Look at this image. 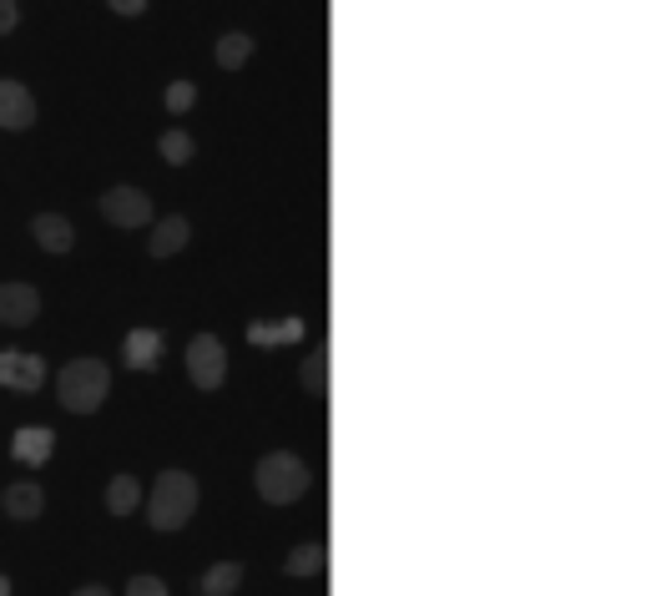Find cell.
Masks as SVG:
<instances>
[{
	"label": "cell",
	"mask_w": 646,
	"mask_h": 596,
	"mask_svg": "<svg viewBox=\"0 0 646 596\" xmlns=\"http://www.w3.org/2000/svg\"><path fill=\"white\" fill-rule=\"evenodd\" d=\"M187 232H192V228H187V218H177V212H172V218H162L152 228V244H147V248H152V258H172L177 248H187Z\"/></svg>",
	"instance_id": "13"
},
{
	"label": "cell",
	"mask_w": 646,
	"mask_h": 596,
	"mask_svg": "<svg viewBox=\"0 0 646 596\" xmlns=\"http://www.w3.org/2000/svg\"><path fill=\"white\" fill-rule=\"evenodd\" d=\"M304 339V319H258L248 324V344L268 349V344H298Z\"/></svg>",
	"instance_id": "10"
},
{
	"label": "cell",
	"mask_w": 646,
	"mask_h": 596,
	"mask_svg": "<svg viewBox=\"0 0 646 596\" xmlns=\"http://www.w3.org/2000/svg\"><path fill=\"white\" fill-rule=\"evenodd\" d=\"M77 596H111V592H107V586H81Z\"/></svg>",
	"instance_id": "25"
},
{
	"label": "cell",
	"mask_w": 646,
	"mask_h": 596,
	"mask_svg": "<svg viewBox=\"0 0 646 596\" xmlns=\"http://www.w3.org/2000/svg\"><path fill=\"white\" fill-rule=\"evenodd\" d=\"M51 445H56V435L41 430V425H31V430H21L11 440V455H16V460H26V465H46V460H51Z\"/></svg>",
	"instance_id": "12"
},
{
	"label": "cell",
	"mask_w": 646,
	"mask_h": 596,
	"mask_svg": "<svg viewBox=\"0 0 646 596\" xmlns=\"http://www.w3.org/2000/svg\"><path fill=\"white\" fill-rule=\"evenodd\" d=\"M242 586V562H218L202 572V596H232Z\"/></svg>",
	"instance_id": "15"
},
{
	"label": "cell",
	"mask_w": 646,
	"mask_h": 596,
	"mask_svg": "<svg viewBox=\"0 0 646 596\" xmlns=\"http://www.w3.org/2000/svg\"><path fill=\"white\" fill-rule=\"evenodd\" d=\"M198 510V480L187 470H162L152 486V500H147V520L157 530H182Z\"/></svg>",
	"instance_id": "1"
},
{
	"label": "cell",
	"mask_w": 646,
	"mask_h": 596,
	"mask_svg": "<svg viewBox=\"0 0 646 596\" xmlns=\"http://www.w3.org/2000/svg\"><path fill=\"white\" fill-rule=\"evenodd\" d=\"M192 101H198V87H192V81H172V87H167V111H187Z\"/></svg>",
	"instance_id": "21"
},
{
	"label": "cell",
	"mask_w": 646,
	"mask_h": 596,
	"mask_svg": "<svg viewBox=\"0 0 646 596\" xmlns=\"http://www.w3.org/2000/svg\"><path fill=\"white\" fill-rule=\"evenodd\" d=\"M137 500H142L137 475H111V486H107V510H111V516H132Z\"/></svg>",
	"instance_id": "14"
},
{
	"label": "cell",
	"mask_w": 646,
	"mask_h": 596,
	"mask_svg": "<svg viewBox=\"0 0 646 596\" xmlns=\"http://www.w3.org/2000/svg\"><path fill=\"white\" fill-rule=\"evenodd\" d=\"M31 232H36V244H41L46 254H67V248L77 244L71 222H67V218H56V212H41V218L31 222Z\"/></svg>",
	"instance_id": "11"
},
{
	"label": "cell",
	"mask_w": 646,
	"mask_h": 596,
	"mask_svg": "<svg viewBox=\"0 0 646 596\" xmlns=\"http://www.w3.org/2000/svg\"><path fill=\"white\" fill-rule=\"evenodd\" d=\"M41 506H46V496H41V486H31V480L6 490V516H16V520H36Z\"/></svg>",
	"instance_id": "16"
},
{
	"label": "cell",
	"mask_w": 646,
	"mask_h": 596,
	"mask_svg": "<svg viewBox=\"0 0 646 596\" xmlns=\"http://www.w3.org/2000/svg\"><path fill=\"white\" fill-rule=\"evenodd\" d=\"M36 122V101L21 81H0V127L6 132H21V127Z\"/></svg>",
	"instance_id": "8"
},
{
	"label": "cell",
	"mask_w": 646,
	"mask_h": 596,
	"mask_svg": "<svg viewBox=\"0 0 646 596\" xmlns=\"http://www.w3.org/2000/svg\"><path fill=\"white\" fill-rule=\"evenodd\" d=\"M284 572L288 576H314V572H324V546H318V542L294 546V556L284 562Z\"/></svg>",
	"instance_id": "18"
},
{
	"label": "cell",
	"mask_w": 646,
	"mask_h": 596,
	"mask_svg": "<svg viewBox=\"0 0 646 596\" xmlns=\"http://www.w3.org/2000/svg\"><path fill=\"white\" fill-rule=\"evenodd\" d=\"M304 389L308 395H324V389H329V359H324V354H314L304 365Z\"/></svg>",
	"instance_id": "20"
},
{
	"label": "cell",
	"mask_w": 646,
	"mask_h": 596,
	"mask_svg": "<svg viewBox=\"0 0 646 596\" xmlns=\"http://www.w3.org/2000/svg\"><path fill=\"white\" fill-rule=\"evenodd\" d=\"M127 596H167V586L157 582V576H132V582H127Z\"/></svg>",
	"instance_id": "22"
},
{
	"label": "cell",
	"mask_w": 646,
	"mask_h": 596,
	"mask_svg": "<svg viewBox=\"0 0 646 596\" xmlns=\"http://www.w3.org/2000/svg\"><path fill=\"white\" fill-rule=\"evenodd\" d=\"M101 218L117 228H147L152 222V198L142 188H111L101 192Z\"/></svg>",
	"instance_id": "5"
},
{
	"label": "cell",
	"mask_w": 646,
	"mask_h": 596,
	"mask_svg": "<svg viewBox=\"0 0 646 596\" xmlns=\"http://www.w3.org/2000/svg\"><path fill=\"white\" fill-rule=\"evenodd\" d=\"M252 480H258V496L274 500V506H294V500L314 486L308 465L298 460V455H288V450L264 455V460H258V470H252Z\"/></svg>",
	"instance_id": "2"
},
{
	"label": "cell",
	"mask_w": 646,
	"mask_h": 596,
	"mask_svg": "<svg viewBox=\"0 0 646 596\" xmlns=\"http://www.w3.org/2000/svg\"><path fill=\"white\" fill-rule=\"evenodd\" d=\"M187 375H192L198 389H218L228 379V349H222L218 334H198L187 344Z\"/></svg>",
	"instance_id": "4"
},
{
	"label": "cell",
	"mask_w": 646,
	"mask_h": 596,
	"mask_svg": "<svg viewBox=\"0 0 646 596\" xmlns=\"http://www.w3.org/2000/svg\"><path fill=\"white\" fill-rule=\"evenodd\" d=\"M157 147H162V157H167V162H177V167H182L187 157H192V137H187L182 127H172V132H162V142H157Z\"/></svg>",
	"instance_id": "19"
},
{
	"label": "cell",
	"mask_w": 646,
	"mask_h": 596,
	"mask_svg": "<svg viewBox=\"0 0 646 596\" xmlns=\"http://www.w3.org/2000/svg\"><path fill=\"white\" fill-rule=\"evenodd\" d=\"M16 21H21V6L16 0H0V36L16 31Z\"/></svg>",
	"instance_id": "23"
},
{
	"label": "cell",
	"mask_w": 646,
	"mask_h": 596,
	"mask_svg": "<svg viewBox=\"0 0 646 596\" xmlns=\"http://www.w3.org/2000/svg\"><path fill=\"white\" fill-rule=\"evenodd\" d=\"M248 56H252V36H248V31H228V36L218 41V67H222V71H238L242 61H248Z\"/></svg>",
	"instance_id": "17"
},
{
	"label": "cell",
	"mask_w": 646,
	"mask_h": 596,
	"mask_svg": "<svg viewBox=\"0 0 646 596\" xmlns=\"http://www.w3.org/2000/svg\"><path fill=\"white\" fill-rule=\"evenodd\" d=\"M36 314H41V294H36L31 284H0V324L21 329Z\"/></svg>",
	"instance_id": "7"
},
{
	"label": "cell",
	"mask_w": 646,
	"mask_h": 596,
	"mask_svg": "<svg viewBox=\"0 0 646 596\" xmlns=\"http://www.w3.org/2000/svg\"><path fill=\"white\" fill-rule=\"evenodd\" d=\"M0 596H11V582H6V576H0Z\"/></svg>",
	"instance_id": "26"
},
{
	"label": "cell",
	"mask_w": 646,
	"mask_h": 596,
	"mask_svg": "<svg viewBox=\"0 0 646 596\" xmlns=\"http://www.w3.org/2000/svg\"><path fill=\"white\" fill-rule=\"evenodd\" d=\"M56 385H61V405H67L71 415H91V409H101V399H107V389H111V369L101 365V359H71Z\"/></svg>",
	"instance_id": "3"
},
{
	"label": "cell",
	"mask_w": 646,
	"mask_h": 596,
	"mask_svg": "<svg viewBox=\"0 0 646 596\" xmlns=\"http://www.w3.org/2000/svg\"><path fill=\"white\" fill-rule=\"evenodd\" d=\"M0 385H6V389H21V395L41 389L46 385V359H41V354L6 349V354H0Z\"/></svg>",
	"instance_id": "6"
},
{
	"label": "cell",
	"mask_w": 646,
	"mask_h": 596,
	"mask_svg": "<svg viewBox=\"0 0 646 596\" xmlns=\"http://www.w3.org/2000/svg\"><path fill=\"white\" fill-rule=\"evenodd\" d=\"M121 359L132 369H157V359H162V334L157 329H132L127 334V344H121Z\"/></svg>",
	"instance_id": "9"
},
{
	"label": "cell",
	"mask_w": 646,
	"mask_h": 596,
	"mask_svg": "<svg viewBox=\"0 0 646 596\" xmlns=\"http://www.w3.org/2000/svg\"><path fill=\"white\" fill-rule=\"evenodd\" d=\"M107 6H111L117 16H142V11H147V0H107Z\"/></svg>",
	"instance_id": "24"
}]
</instances>
